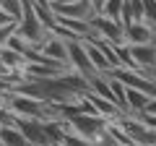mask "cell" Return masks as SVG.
Masks as SVG:
<instances>
[{"label":"cell","instance_id":"cell-17","mask_svg":"<svg viewBox=\"0 0 156 146\" xmlns=\"http://www.w3.org/2000/svg\"><path fill=\"white\" fill-rule=\"evenodd\" d=\"M143 21L156 31V0H143Z\"/></svg>","mask_w":156,"mask_h":146},{"label":"cell","instance_id":"cell-6","mask_svg":"<svg viewBox=\"0 0 156 146\" xmlns=\"http://www.w3.org/2000/svg\"><path fill=\"white\" fill-rule=\"evenodd\" d=\"M16 125H18V130L23 133V138H26L29 146H55L50 141V136H47V130H44V120L16 118Z\"/></svg>","mask_w":156,"mask_h":146},{"label":"cell","instance_id":"cell-4","mask_svg":"<svg viewBox=\"0 0 156 146\" xmlns=\"http://www.w3.org/2000/svg\"><path fill=\"white\" fill-rule=\"evenodd\" d=\"M89 24H91V31L104 37L107 42H112V45H128L125 42V24L120 18H109L104 13H94L89 18Z\"/></svg>","mask_w":156,"mask_h":146},{"label":"cell","instance_id":"cell-20","mask_svg":"<svg viewBox=\"0 0 156 146\" xmlns=\"http://www.w3.org/2000/svg\"><path fill=\"white\" fill-rule=\"evenodd\" d=\"M143 112L156 115V97H151V99H148V104H146V110H143Z\"/></svg>","mask_w":156,"mask_h":146},{"label":"cell","instance_id":"cell-15","mask_svg":"<svg viewBox=\"0 0 156 146\" xmlns=\"http://www.w3.org/2000/svg\"><path fill=\"white\" fill-rule=\"evenodd\" d=\"M0 8L5 13H11L16 21H21V16H23V0H0Z\"/></svg>","mask_w":156,"mask_h":146},{"label":"cell","instance_id":"cell-16","mask_svg":"<svg viewBox=\"0 0 156 146\" xmlns=\"http://www.w3.org/2000/svg\"><path fill=\"white\" fill-rule=\"evenodd\" d=\"M122 3L125 0H107L99 13H104V16H109V18H120L122 16ZM120 21H122V18H120Z\"/></svg>","mask_w":156,"mask_h":146},{"label":"cell","instance_id":"cell-7","mask_svg":"<svg viewBox=\"0 0 156 146\" xmlns=\"http://www.w3.org/2000/svg\"><path fill=\"white\" fill-rule=\"evenodd\" d=\"M130 55H133L138 71H154L156 68V39L154 42H143V45H128Z\"/></svg>","mask_w":156,"mask_h":146},{"label":"cell","instance_id":"cell-23","mask_svg":"<svg viewBox=\"0 0 156 146\" xmlns=\"http://www.w3.org/2000/svg\"><path fill=\"white\" fill-rule=\"evenodd\" d=\"M0 146H3V141H0Z\"/></svg>","mask_w":156,"mask_h":146},{"label":"cell","instance_id":"cell-12","mask_svg":"<svg viewBox=\"0 0 156 146\" xmlns=\"http://www.w3.org/2000/svg\"><path fill=\"white\" fill-rule=\"evenodd\" d=\"M83 42H86V52H89V60L94 63L96 73H109V71H112V63L107 60V55L94 45V42H89V39H83Z\"/></svg>","mask_w":156,"mask_h":146},{"label":"cell","instance_id":"cell-13","mask_svg":"<svg viewBox=\"0 0 156 146\" xmlns=\"http://www.w3.org/2000/svg\"><path fill=\"white\" fill-rule=\"evenodd\" d=\"M0 141L3 146H29L18 125H0Z\"/></svg>","mask_w":156,"mask_h":146},{"label":"cell","instance_id":"cell-3","mask_svg":"<svg viewBox=\"0 0 156 146\" xmlns=\"http://www.w3.org/2000/svg\"><path fill=\"white\" fill-rule=\"evenodd\" d=\"M39 52H42V63L47 65H57V68H70L68 63V39H62L60 34H47L44 42L39 45Z\"/></svg>","mask_w":156,"mask_h":146},{"label":"cell","instance_id":"cell-10","mask_svg":"<svg viewBox=\"0 0 156 146\" xmlns=\"http://www.w3.org/2000/svg\"><path fill=\"white\" fill-rule=\"evenodd\" d=\"M86 97H89V102L94 104V112L101 115V118H107V120H117L120 115H122V110H120V107H117L112 99H104V97L94 94V91H86Z\"/></svg>","mask_w":156,"mask_h":146},{"label":"cell","instance_id":"cell-21","mask_svg":"<svg viewBox=\"0 0 156 146\" xmlns=\"http://www.w3.org/2000/svg\"><path fill=\"white\" fill-rule=\"evenodd\" d=\"M104 3H107V0H91V5H94V11H96V13L104 8Z\"/></svg>","mask_w":156,"mask_h":146},{"label":"cell","instance_id":"cell-5","mask_svg":"<svg viewBox=\"0 0 156 146\" xmlns=\"http://www.w3.org/2000/svg\"><path fill=\"white\" fill-rule=\"evenodd\" d=\"M68 63H70V71L81 73V76H94L96 68L89 60V52H86V42L83 39H70L68 42Z\"/></svg>","mask_w":156,"mask_h":146},{"label":"cell","instance_id":"cell-8","mask_svg":"<svg viewBox=\"0 0 156 146\" xmlns=\"http://www.w3.org/2000/svg\"><path fill=\"white\" fill-rule=\"evenodd\" d=\"M52 11L57 16H68V18H86L89 21L94 16V5L91 0H73V3H60V5H52Z\"/></svg>","mask_w":156,"mask_h":146},{"label":"cell","instance_id":"cell-9","mask_svg":"<svg viewBox=\"0 0 156 146\" xmlns=\"http://www.w3.org/2000/svg\"><path fill=\"white\" fill-rule=\"evenodd\" d=\"M156 31L146 21H130L125 24V42L128 45H143V42H154Z\"/></svg>","mask_w":156,"mask_h":146},{"label":"cell","instance_id":"cell-11","mask_svg":"<svg viewBox=\"0 0 156 146\" xmlns=\"http://www.w3.org/2000/svg\"><path fill=\"white\" fill-rule=\"evenodd\" d=\"M0 63L8 68L11 73H23V65H26V57L21 55L18 50H13V47H0Z\"/></svg>","mask_w":156,"mask_h":146},{"label":"cell","instance_id":"cell-18","mask_svg":"<svg viewBox=\"0 0 156 146\" xmlns=\"http://www.w3.org/2000/svg\"><path fill=\"white\" fill-rule=\"evenodd\" d=\"M13 31H16V24H8V26H0V47H5L8 39L13 37Z\"/></svg>","mask_w":156,"mask_h":146},{"label":"cell","instance_id":"cell-1","mask_svg":"<svg viewBox=\"0 0 156 146\" xmlns=\"http://www.w3.org/2000/svg\"><path fill=\"white\" fill-rule=\"evenodd\" d=\"M107 125H109V120L96 115V112H78V115H70L68 118V128L73 133L83 136L86 141H94V144L107 133Z\"/></svg>","mask_w":156,"mask_h":146},{"label":"cell","instance_id":"cell-19","mask_svg":"<svg viewBox=\"0 0 156 146\" xmlns=\"http://www.w3.org/2000/svg\"><path fill=\"white\" fill-rule=\"evenodd\" d=\"M8 24H18V21L11 16V13H5L3 8H0V26H8Z\"/></svg>","mask_w":156,"mask_h":146},{"label":"cell","instance_id":"cell-2","mask_svg":"<svg viewBox=\"0 0 156 146\" xmlns=\"http://www.w3.org/2000/svg\"><path fill=\"white\" fill-rule=\"evenodd\" d=\"M16 31L21 34L26 42H31V45H42L44 42V37L50 34V29L42 24V18L37 16V11H34V5H31V0H23V16H21V21L16 24Z\"/></svg>","mask_w":156,"mask_h":146},{"label":"cell","instance_id":"cell-22","mask_svg":"<svg viewBox=\"0 0 156 146\" xmlns=\"http://www.w3.org/2000/svg\"><path fill=\"white\" fill-rule=\"evenodd\" d=\"M148 73H151V76H154V78H156V68H154V71H148Z\"/></svg>","mask_w":156,"mask_h":146},{"label":"cell","instance_id":"cell-14","mask_svg":"<svg viewBox=\"0 0 156 146\" xmlns=\"http://www.w3.org/2000/svg\"><path fill=\"white\" fill-rule=\"evenodd\" d=\"M151 97L146 91H138V89H128V112H143L146 104H148Z\"/></svg>","mask_w":156,"mask_h":146},{"label":"cell","instance_id":"cell-24","mask_svg":"<svg viewBox=\"0 0 156 146\" xmlns=\"http://www.w3.org/2000/svg\"><path fill=\"white\" fill-rule=\"evenodd\" d=\"M151 146H156V144H151Z\"/></svg>","mask_w":156,"mask_h":146}]
</instances>
